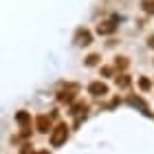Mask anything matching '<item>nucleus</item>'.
I'll use <instances>...</instances> for the list:
<instances>
[{
	"instance_id": "1",
	"label": "nucleus",
	"mask_w": 154,
	"mask_h": 154,
	"mask_svg": "<svg viewBox=\"0 0 154 154\" xmlns=\"http://www.w3.org/2000/svg\"><path fill=\"white\" fill-rule=\"evenodd\" d=\"M71 128H68V123L66 121H57L53 125V130H51V145L53 148H60L62 143H66V139H68V132Z\"/></svg>"
},
{
	"instance_id": "2",
	"label": "nucleus",
	"mask_w": 154,
	"mask_h": 154,
	"mask_svg": "<svg viewBox=\"0 0 154 154\" xmlns=\"http://www.w3.org/2000/svg\"><path fill=\"white\" fill-rule=\"evenodd\" d=\"M77 90H79L77 84H62V88L57 90V101L60 103H73L77 99Z\"/></svg>"
},
{
	"instance_id": "3",
	"label": "nucleus",
	"mask_w": 154,
	"mask_h": 154,
	"mask_svg": "<svg viewBox=\"0 0 154 154\" xmlns=\"http://www.w3.org/2000/svg\"><path fill=\"white\" fill-rule=\"evenodd\" d=\"M35 130L42 132V134H51L53 130V119L48 115H38L35 117Z\"/></svg>"
},
{
	"instance_id": "4",
	"label": "nucleus",
	"mask_w": 154,
	"mask_h": 154,
	"mask_svg": "<svg viewBox=\"0 0 154 154\" xmlns=\"http://www.w3.org/2000/svg\"><path fill=\"white\" fill-rule=\"evenodd\" d=\"M108 84L106 82H101V79H97V82H90L88 84V95H93V97H106L108 95Z\"/></svg>"
},
{
	"instance_id": "5",
	"label": "nucleus",
	"mask_w": 154,
	"mask_h": 154,
	"mask_svg": "<svg viewBox=\"0 0 154 154\" xmlns=\"http://www.w3.org/2000/svg\"><path fill=\"white\" fill-rule=\"evenodd\" d=\"M16 123L24 130V137H29V130H31V112H26V110H18V112H16Z\"/></svg>"
},
{
	"instance_id": "6",
	"label": "nucleus",
	"mask_w": 154,
	"mask_h": 154,
	"mask_svg": "<svg viewBox=\"0 0 154 154\" xmlns=\"http://www.w3.org/2000/svg\"><path fill=\"white\" fill-rule=\"evenodd\" d=\"M75 44H77V46H88V44H93V33H90L88 29H77V33H75Z\"/></svg>"
},
{
	"instance_id": "7",
	"label": "nucleus",
	"mask_w": 154,
	"mask_h": 154,
	"mask_svg": "<svg viewBox=\"0 0 154 154\" xmlns=\"http://www.w3.org/2000/svg\"><path fill=\"white\" fill-rule=\"evenodd\" d=\"M115 31H117V24H115V20L101 22L99 26H97V33H99V35H110V33H115Z\"/></svg>"
},
{
	"instance_id": "8",
	"label": "nucleus",
	"mask_w": 154,
	"mask_h": 154,
	"mask_svg": "<svg viewBox=\"0 0 154 154\" xmlns=\"http://www.w3.org/2000/svg\"><path fill=\"white\" fill-rule=\"evenodd\" d=\"M115 84L119 88H128L130 84H132V79H130V75H125V73H119V75H115Z\"/></svg>"
},
{
	"instance_id": "9",
	"label": "nucleus",
	"mask_w": 154,
	"mask_h": 154,
	"mask_svg": "<svg viewBox=\"0 0 154 154\" xmlns=\"http://www.w3.org/2000/svg\"><path fill=\"white\" fill-rule=\"evenodd\" d=\"M82 112L86 115V103L77 101V103H73V106H71V115H73V117H82Z\"/></svg>"
},
{
	"instance_id": "10",
	"label": "nucleus",
	"mask_w": 154,
	"mask_h": 154,
	"mask_svg": "<svg viewBox=\"0 0 154 154\" xmlns=\"http://www.w3.org/2000/svg\"><path fill=\"white\" fill-rule=\"evenodd\" d=\"M128 64H130V62H128V57H125V55H121V57H115V68H119L121 73L128 68Z\"/></svg>"
},
{
	"instance_id": "11",
	"label": "nucleus",
	"mask_w": 154,
	"mask_h": 154,
	"mask_svg": "<svg viewBox=\"0 0 154 154\" xmlns=\"http://www.w3.org/2000/svg\"><path fill=\"white\" fill-rule=\"evenodd\" d=\"M152 86H154V84H152L145 75L139 77V88H141V90H145V93H148V90H152Z\"/></svg>"
},
{
	"instance_id": "12",
	"label": "nucleus",
	"mask_w": 154,
	"mask_h": 154,
	"mask_svg": "<svg viewBox=\"0 0 154 154\" xmlns=\"http://www.w3.org/2000/svg\"><path fill=\"white\" fill-rule=\"evenodd\" d=\"M99 60H101V55H99V53H90L84 64H86V66H97V64H99Z\"/></svg>"
},
{
	"instance_id": "13",
	"label": "nucleus",
	"mask_w": 154,
	"mask_h": 154,
	"mask_svg": "<svg viewBox=\"0 0 154 154\" xmlns=\"http://www.w3.org/2000/svg\"><path fill=\"white\" fill-rule=\"evenodd\" d=\"M141 7H143L145 13H154V0H143Z\"/></svg>"
},
{
	"instance_id": "14",
	"label": "nucleus",
	"mask_w": 154,
	"mask_h": 154,
	"mask_svg": "<svg viewBox=\"0 0 154 154\" xmlns=\"http://www.w3.org/2000/svg\"><path fill=\"white\" fill-rule=\"evenodd\" d=\"M101 73L106 75V77H110V75L115 73V66H103V68H101Z\"/></svg>"
},
{
	"instance_id": "15",
	"label": "nucleus",
	"mask_w": 154,
	"mask_h": 154,
	"mask_svg": "<svg viewBox=\"0 0 154 154\" xmlns=\"http://www.w3.org/2000/svg\"><path fill=\"white\" fill-rule=\"evenodd\" d=\"M148 46H150V48H154V35H150V38H148Z\"/></svg>"
},
{
	"instance_id": "16",
	"label": "nucleus",
	"mask_w": 154,
	"mask_h": 154,
	"mask_svg": "<svg viewBox=\"0 0 154 154\" xmlns=\"http://www.w3.org/2000/svg\"><path fill=\"white\" fill-rule=\"evenodd\" d=\"M33 154H51L48 150H38V152H33Z\"/></svg>"
}]
</instances>
